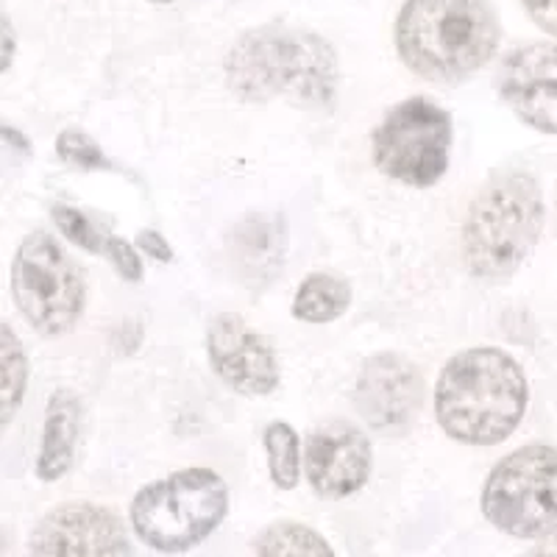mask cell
Instances as JSON below:
<instances>
[{"mask_svg":"<svg viewBox=\"0 0 557 557\" xmlns=\"http://www.w3.org/2000/svg\"><path fill=\"white\" fill-rule=\"evenodd\" d=\"M393 34L410 73L457 84L494 59L502 28L487 0H405Z\"/></svg>","mask_w":557,"mask_h":557,"instance_id":"3957f363","label":"cell"},{"mask_svg":"<svg viewBox=\"0 0 557 557\" xmlns=\"http://www.w3.org/2000/svg\"><path fill=\"white\" fill-rule=\"evenodd\" d=\"M262 444L268 455V471H271L273 485L282 491H293L301 480V437L287 421H271L262 432Z\"/></svg>","mask_w":557,"mask_h":557,"instance_id":"ac0fdd59","label":"cell"},{"mask_svg":"<svg viewBox=\"0 0 557 557\" xmlns=\"http://www.w3.org/2000/svg\"><path fill=\"white\" fill-rule=\"evenodd\" d=\"M57 153L64 165L76 168V171H117L96 139L82 128H64L57 137Z\"/></svg>","mask_w":557,"mask_h":557,"instance_id":"d6986e66","label":"cell"},{"mask_svg":"<svg viewBox=\"0 0 557 557\" xmlns=\"http://www.w3.org/2000/svg\"><path fill=\"white\" fill-rule=\"evenodd\" d=\"M226 87L246 103L287 98L296 107L323 109L337 96V53L321 34L296 26L251 28L223 62Z\"/></svg>","mask_w":557,"mask_h":557,"instance_id":"6da1fadb","label":"cell"},{"mask_svg":"<svg viewBox=\"0 0 557 557\" xmlns=\"http://www.w3.org/2000/svg\"><path fill=\"white\" fill-rule=\"evenodd\" d=\"M103 257H109V262L114 265V271L121 273L126 282H139V278H143V260L137 257V248H134L132 243L117 240V237H109Z\"/></svg>","mask_w":557,"mask_h":557,"instance_id":"44dd1931","label":"cell"},{"mask_svg":"<svg viewBox=\"0 0 557 557\" xmlns=\"http://www.w3.org/2000/svg\"><path fill=\"white\" fill-rule=\"evenodd\" d=\"M51 215H53V223L59 226V232H62L73 246H78L82 251H89V253L107 251L109 237L103 235L101 228L89 221L84 212H78V209L73 207H64V203H57V207L51 209Z\"/></svg>","mask_w":557,"mask_h":557,"instance_id":"ffe728a7","label":"cell"},{"mask_svg":"<svg viewBox=\"0 0 557 557\" xmlns=\"http://www.w3.org/2000/svg\"><path fill=\"white\" fill-rule=\"evenodd\" d=\"M28 387V357L26 348L14 335L12 323L3 321L0 326V410H3V426H9L17 416L20 405L26 399Z\"/></svg>","mask_w":557,"mask_h":557,"instance_id":"2e32d148","label":"cell"},{"mask_svg":"<svg viewBox=\"0 0 557 557\" xmlns=\"http://www.w3.org/2000/svg\"><path fill=\"white\" fill-rule=\"evenodd\" d=\"M482 513L513 539L557 535V449L530 444L510 451L482 487Z\"/></svg>","mask_w":557,"mask_h":557,"instance_id":"8992f818","label":"cell"},{"mask_svg":"<svg viewBox=\"0 0 557 557\" xmlns=\"http://www.w3.org/2000/svg\"><path fill=\"white\" fill-rule=\"evenodd\" d=\"M424 399V380L407 357L374 355L360 368L355 407L371 430L401 432L412 424Z\"/></svg>","mask_w":557,"mask_h":557,"instance_id":"7c38bea8","label":"cell"},{"mask_svg":"<svg viewBox=\"0 0 557 557\" xmlns=\"http://www.w3.org/2000/svg\"><path fill=\"white\" fill-rule=\"evenodd\" d=\"M137 246L157 262H173V248L168 246L165 237L159 235V232H153V228H143V232H139Z\"/></svg>","mask_w":557,"mask_h":557,"instance_id":"603a6c76","label":"cell"},{"mask_svg":"<svg viewBox=\"0 0 557 557\" xmlns=\"http://www.w3.org/2000/svg\"><path fill=\"white\" fill-rule=\"evenodd\" d=\"M530 405V385L502 348H466L451 357L435 387L441 430L466 446H496L513 435Z\"/></svg>","mask_w":557,"mask_h":557,"instance_id":"7a4b0ae2","label":"cell"},{"mask_svg":"<svg viewBox=\"0 0 557 557\" xmlns=\"http://www.w3.org/2000/svg\"><path fill=\"white\" fill-rule=\"evenodd\" d=\"M351 305V287L332 273H310L293 298V318L305 323H332Z\"/></svg>","mask_w":557,"mask_h":557,"instance_id":"9a60e30c","label":"cell"},{"mask_svg":"<svg viewBox=\"0 0 557 557\" xmlns=\"http://www.w3.org/2000/svg\"><path fill=\"white\" fill-rule=\"evenodd\" d=\"M228 487L212 469H184L146 485L134 496L128 519L137 539L162 555L196 549L221 527Z\"/></svg>","mask_w":557,"mask_h":557,"instance_id":"5b68a950","label":"cell"},{"mask_svg":"<svg viewBox=\"0 0 557 557\" xmlns=\"http://www.w3.org/2000/svg\"><path fill=\"white\" fill-rule=\"evenodd\" d=\"M521 7L541 32L557 37V0H521Z\"/></svg>","mask_w":557,"mask_h":557,"instance_id":"7402d4cb","label":"cell"},{"mask_svg":"<svg viewBox=\"0 0 557 557\" xmlns=\"http://www.w3.org/2000/svg\"><path fill=\"white\" fill-rule=\"evenodd\" d=\"M14 59V28L9 23V17H3V73L9 70Z\"/></svg>","mask_w":557,"mask_h":557,"instance_id":"cb8c5ba5","label":"cell"},{"mask_svg":"<svg viewBox=\"0 0 557 557\" xmlns=\"http://www.w3.org/2000/svg\"><path fill=\"white\" fill-rule=\"evenodd\" d=\"M12 296L20 315L39 335L62 337L82 321L87 282L82 268L51 235L34 232L14 251Z\"/></svg>","mask_w":557,"mask_h":557,"instance_id":"52a82bcc","label":"cell"},{"mask_svg":"<svg viewBox=\"0 0 557 557\" xmlns=\"http://www.w3.org/2000/svg\"><path fill=\"white\" fill-rule=\"evenodd\" d=\"M546 207L539 178L527 171L496 173L474 196L462 223V262L471 276L505 282L544 232Z\"/></svg>","mask_w":557,"mask_h":557,"instance_id":"277c9868","label":"cell"},{"mask_svg":"<svg viewBox=\"0 0 557 557\" xmlns=\"http://www.w3.org/2000/svg\"><path fill=\"white\" fill-rule=\"evenodd\" d=\"M371 441L348 421H326L307 435L305 476L321 499H346L371 476Z\"/></svg>","mask_w":557,"mask_h":557,"instance_id":"8fae6325","label":"cell"},{"mask_svg":"<svg viewBox=\"0 0 557 557\" xmlns=\"http://www.w3.org/2000/svg\"><path fill=\"white\" fill-rule=\"evenodd\" d=\"M32 555L57 557H103L132 555L121 516L89 502H70L39 519L28 535Z\"/></svg>","mask_w":557,"mask_h":557,"instance_id":"30bf717a","label":"cell"},{"mask_svg":"<svg viewBox=\"0 0 557 557\" xmlns=\"http://www.w3.org/2000/svg\"><path fill=\"white\" fill-rule=\"evenodd\" d=\"M451 117L430 98H407L396 103L376 126L374 165L382 176L410 187H432L449 171Z\"/></svg>","mask_w":557,"mask_h":557,"instance_id":"ba28073f","label":"cell"},{"mask_svg":"<svg viewBox=\"0 0 557 557\" xmlns=\"http://www.w3.org/2000/svg\"><path fill=\"white\" fill-rule=\"evenodd\" d=\"M148 3H157V7H168V3H173V0H148Z\"/></svg>","mask_w":557,"mask_h":557,"instance_id":"d4e9b609","label":"cell"},{"mask_svg":"<svg viewBox=\"0 0 557 557\" xmlns=\"http://www.w3.org/2000/svg\"><path fill=\"white\" fill-rule=\"evenodd\" d=\"M209 366L240 396H271L282 380L276 351L235 312H218L207 326Z\"/></svg>","mask_w":557,"mask_h":557,"instance_id":"9c48e42d","label":"cell"},{"mask_svg":"<svg viewBox=\"0 0 557 557\" xmlns=\"http://www.w3.org/2000/svg\"><path fill=\"white\" fill-rule=\"evenodd\" d=\"M253 555L265 557H332L335 549L326 544V539H321L315 530L305 524H296V521H278L271 524L268 530H262L251 544Z\"/></svg>","mask_w":557,"mask_h":557,"instance_id":"e0dca14e","label":"cell"},{"mask_svg":"<svg viewBox=\"0 0 557 557\" xmlns=\"http://www.w3.org/2000/svg\"><path fill=\"white\" fill-rule=\"evenodd\" d=\"M84 407L73 391H57L48 399L42 421V441L37 451V476L42 482H59L76 460L78 435H82Z\"/></svg>","mask_w":557,"mask_h":557,"instance_id":"5bb4252c","label":"cell"},{"mask_svg":"<svg viewBox=\"0 0 557 557\" xmlns=\"http://www.w3.org/2000/svg\"><path fill=\"white\" fill-rule=\"evenodd\" d=\"M499 96L527 126L557 134V42H530L507 53Z\"/></svg>","mask_w":557,"mask_h":557,"instance_id":"4fadbf2b","label":"cell"}]
</instances>
